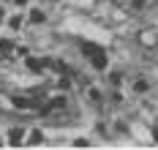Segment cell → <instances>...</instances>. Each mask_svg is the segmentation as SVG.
<instances>
[{
	"instance_id": "cell-1",
	"label": "cell",
	"mask_w": 158,
	"mask_h": 150,
	"mask_svg": "<svg viewBox=\"0 0 158 150\" xmlns=\"http://www.w3.org/2000/svg\"><path fill=\"white\" fill-rule=\"evenodd\" d=\"M85 55H87V57H90V63H93V68H98V71H104V68H106V55H104V52L98 49V47H93V44H85Z\"/></svg>"
},
{
	"instance_id": "cell-2",
	"label": "cell",
	"mask_w": 158,
	"mask_h": 150,
	"mask_svg": "<svg viewBox=\"0 0 158 150\" xmlns=\"http://www.w3.org/2000/svg\"><path fill=\"white\" fill-rule=\"evenodd\" d=\"M25 139H27V131H25L22 126L8 128V145H11V148H22V145H25Z\"/></svg>"
},
{
	"instance_id": "cell-3",
	"label": "cell",
	"mask_w": 158,
	"mask_h": 150,
	"mask_svg": "<svg viewBox=\"0 0 158 150\" xmlns=\"http://www.w3.org/2000/svg\"><path fill=\"white\" fill-rule=\"evenodd\" d=\"M16 49H19V47H16L11 38H0V55H3V57H11V55H16Z\"/></svg>"
},
{
	"instance_id": "cell-4",
	"label": "cell",
	"mask_w": 158,
	"mask_h": 150,
	"mask_svg": "<svg viewBox=\"0 0 158 150\" xmlns=\"http://www.w3.org/2000/svg\"><path fill=\"white\" fill-rule=\"evenodd\" d=\"M27 22H30V25H44V22H47V11L30 8V11H27Z\"/></svg>"
},
{
	"instance_id": "cell-5",
	"label": "cell",
	"mask_w": 158,
	"mask_h": 150,
	"mask_svg": "<svg viewBox=\"0 0 158 150\" xmlns=\"http://www.w3.org/2000/svg\"><path fill=\"white\" fill-rule=\"evenodd\" d=\"M14 106H19V109H35L38 106V98H22V96H14Z\"/></svg>"
},
{
	"instance_id": "cell-6",
	"label": "cell",
	"mask_w": 158,
	"mask_h": 150,
	"mask_svg": "<svg viewBox=\"0 0 158 150\" xmlns=\"http://www.w3.org/2000/svg\"><path fill=\"white\" fill-rule=\"evenodd\" d=\"M44 142V131H27V139H25V145H30V148H35V145H41Z\"/></svg>"
},
{
	"instance_id": "cell-7",
	"label": "cell",
	"mask_w": 158,
	"mask_h": 150,
	"mask_svg": "<svg viewBox=\"0 0 158 150\" xmlns=\"http://www.w3.org/2000/svg\"><path fill=\"white\" fill-rule=\"evenodd\" d=\"M6 22H8V27H11V30H19V27H22V22H25V17H22V14H14V17H6Z\"/></svg>"
},
{
	"instance_id": "cell-8",
	"label": "cell",
	"mask_w": 158,
	"mask_h": 150,
	"mask_svg": "<svg viewBox=\"0 0 158 150\" xmlns=\"http://www.w3.org/2000/svg\"><path fill=\"white\" fill-rule=\"evenodd\" d=\"M87 101H93L95 106H101V104H104V98H101V93H98L95 87H90V90H87Z\"/></svg>"
},
{
	"instance_id": "cell-9",
	"label": "cell",
	"mask_w": 158,
	"mask_h": 150,
	"mask_svg": "<svg viewBox=\"0 0 158 150\" xmlns=\"http://www.w3.org/2000/svg\"><path fill=\"white\" fill-rule=\"evenodd\" d=\"M144 90H150V85L144 82V79H136L134 82V93H144Z\"/></svg>"
},
{
	"instance_id": "cell-10",
	"label": "cell",
	"mask_w": 158,
	"mask_h": 150,
	"mask_svg": "<svg viewBox=\"0 0 158 150\" xmlns=\"http://www.w3.org/2000/svg\"><path fill=\"white\" fill-rule=\"evenodd\" d=\"M109 82L114 85V87H117V85L123 82V77H120V71H112V74H109Z\"/></svg>"
},
{
	"instance_id": "cell-11",
	"label": "cell",
	"mask_w": 158,
	"mask_h": 150,
	"mask_svg": "<svg viewBox=\"0 0 158 150\" xmlns=\"http://www.w3.org/2000/svg\"><path fill=\"white\" fill-rule=\"evenodd\" d=\"M87 145H90V142H87V139H82V136L74 139V148H87Z\"/></svg>"
},
{
	"instance_id": "cell-12",
	"label": "cell",
	"mask_w": 158,
	"mask_h": 150,
	"mask_svg": "<svg viewBox=\"0 0 158 150\" xmlns=\"http://www.w3.org/2000/svg\"><path fill=\"white\" fill-rule=\"evenodd\" d=\"M11 3H14L16 8H27V3H30V0H11Z\"/></svg>"
},
{
	"instance_id": "cell-13",
	"label": "cell",
	"mask_w": 158,
	"mask_h": 150,
	"mask_svg": "<svg viewBox=\"0 0 158 150\" xmlns=\"http://www.w3.org/2000/svg\"><path fill=\"white\" fill-rule=\"evenodd\" d=\"M3 22H6V8L0 6V25H3Z\"/></svg>"
},
{
	"instance_id": "cell-14",
	"label": "cell",
	"mask_w": 158,
	"mask_h": 150,
	"mask_svg": "<svg viewBox=\"0 0 158 150\" xmlns=\"http://www.w3.org/2000/svg\"><path fill=\"white\" fill-rule=\"evenodd\" d=\"M142 3H144V0H134V6H142Z\"/></svg>"
}]
</instances>
